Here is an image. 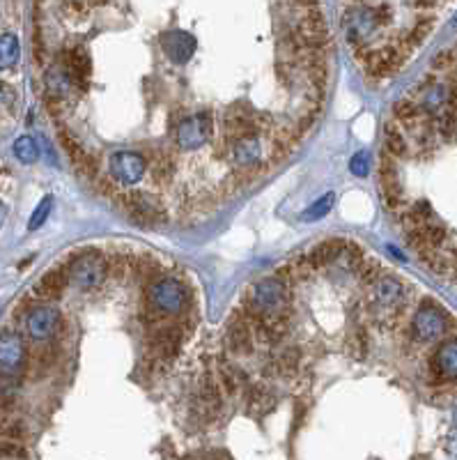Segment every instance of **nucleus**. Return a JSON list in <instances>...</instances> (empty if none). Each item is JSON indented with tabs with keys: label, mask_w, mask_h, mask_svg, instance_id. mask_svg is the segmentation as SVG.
Wrapping results in <instances>:
<instances>
[{
	"label": "nucleus",
	"mask_w": 457,
	"mask_h": 460,
	"mask_svg": "<svg viewBox=\"0 0 457 460\" xmlns=\"http://www.w3.org/2000/svg\"><path fill=\"white\" fill-rule=\"evenodd\" d=\"M120 205L134 216V221L143 223V225H156V223H165L168 219V212H165L163 203L156 196L143 194V191H134V194H125L120 196Z\"/></svg>",
	"instance_id": "nucleus-6"
},
{
	"label": "nucleus",
	"mask_w": 457,
	"mask_h": 460,
	"mask_svg": "<svg viewBox=\"0 0 457 460\" xmlns=\"http://www.w3.org/2000/svg\"><path fill=\"white\" fill-rule=\"evenodd\" d=\"M72 79H69L67 69L63 65H56L51 67L46 72V94L49 97H54L58 101H65L67 92L72 90Z\"/></svg>",
	"instance_id": "nucleus-24"
},
{
	"label": "nucleus",
	"mask_w": 457,
	"mask_h": 460,
	"mask_svg": "<svg viewBox=\"0 0 457 460\" xmlns=\"http://www.w3.org/2000/svg\"><path fill=\"white\" fill-rule=\"evenodd\" d=\"M432 28H434V19H432V16L418 19V21L409 28V32L400 39V51H402V54L409 56V51L418 49V46L427 39V35L432 32Z\"/></svg>",
	"instance_id": "nucleus-25"
},
{
	"label": "nucleus",
	"mask_w": 457,
	"mask_h": 460,
	"mask_svg": "<svg viewBox=\"0 0 457 460\" xmlns=\"http://www.w3.org/2000/svg\"><path fill=\"white\" fill-rule=\"evenodd\" d=\"M453 25H457V19H455V21H453Z\"/></svg>",
	"instance_id": "nucleus-49"
},
{
	"label": "nucleus",
	"mask_w": 457,
	"mask_h": 460,
	"mask_svg": "<svg viewBox=\"0 0 457 460\" xmlns=\"http://www.w3.org/2000/svg\"><path fill=\"white\" fill-rule=\"evenodd\" d=\"M187 306V290L177 279L163 276V279L147 285V309L156 318L177 316Z\"/></svg>",
	"instance_id": "nucleus-4"
},
{
	"label": "nucleus",
	"mask_w": 457,
	"mask_h": 460,
	"mask_svg": "<svg viewBox=\"0 0 457 460\" xmlns=\"http://www.w3.org/2000/svg\"><path fill=\"white\" fill-rule=\"evenodd\" d=\"M384 145H386V154L393 159H400L404 154L409 152V145H407V138H404L402 129L398 125H384Z\"/></svg>",
	"instance_id": "nucleus-28"
},
{
	"label": "nucleus",
	"mask_w": 457,
	"mask_h": 460,
	"mask_svg": "<svg viewBox=\"0 0 457 460\" xmlns=\"http://www.w3.org/2000/svg\"><path fill=\"white\" fill-rule=\"evenodd\" d=\"M65 272H67V279L74 281L81 290H92L106 279L108 258L99 249H83L67 260Z\"/></svg>",
	"instance_id": "nucleus-3"
},
{
	"label": "nucleus",
	"mask_w": 457,
	"mask_h": 460,
	"mask_svg": "<svg viewBox=\"0 0 457 460\" xmlns=\"http://www.w3.org/2000/svg\"><path fill=\"white\" fill-rule=\"evenodd\" d=\"M175 173V163H173V157L165 152H159V157L152 161V175L156 182H168Z\"/></svg>",
	"instance_id": "nucleus-37"
},
{
	"label": "nucleus",
	"mask_w": 457,
	"mask_h": 460,
	"mask_svg": "<svg viewBox=\"0 0 457 460\" xmlns=\"http://www.w3.org/2000/svg\"><path fill=\"white\" fill-rule=\"evenodd\" d=\"M25 435H28V428L21 419H16L12 414H0V440L19 442Z\"/></svg>",
	"instance_id": "nucleus-31"
},
{
	"label": "nucleus",
	"mask_w": 457,
	"mask_h": 460,
	"mask_svg": "<svg viewBox=\"0 0 457 460\" xmlns=\"http://www.w3.org/2000/svg\"><path fill=\"white\" fill-rule=\"evenodd\" d=\"M25 458H28V449L21 442L0 440V460H25Z\"/></svg>",
	"instance_id": "nucleus-39"
},
{
	"label": "nucleus",
	"mask_w": 457,
	"mask_h": 460,
	"mask_svg": "<svg viewBox=\"0 0 457 460\" xmlns=\"http://www.w3.org/2000/svg\"><path fill=\"white\" fill-rule=\"evenodd\" d=\"M232 157H234V161L239 163L242 168L251 170L262 159L260 136H246V138H242V141H237L232 145Z\"/></svg>",
	"instance_id": "nucleus-19"
},
{
	"label": "nucleus",
	"mask_w": 457,
	"mask_h": 460,
	"mask_svg": "<svg viewBox=\"0 0 457 460\" xmlns=\"http://www.w3.org/2000/svg\"><path fill=\"white\" fill-rule=\"evenodd\" d=\"M5 219H7V207H5L3 203H0V228H3Z\"/></svg>",
	"instance_id": "nucleus-47"
},
{
	"label": "nucleus",
	"mask_w": 457,
	"mask_h": 460,
	"mask_svg": "<svg viewBox=\"0 0 457 460\" xmlns=\"http://www.w3.org/2000/svg\"><path fill=\"white\" fill-rule=\"evenodd\" d=\"M446 454L451 456L453 460H457V435H453L451 440L446 442Z\"/></svg>",
	"instance_id": "nucleus-46"
},
{
	"label": "nucleus",
	"mask_w": 457,
	"mask_h": 460,
	"mask_svg": "<svg viewBox=\"0 0 457 460\" xmlns=\"http://www.w3.org/2000/svg\"><path fill=\"white\" fill-rule=\"evenodd\" d=\"M455 65V54L453 51H442V54H437V58L432 60V67L437 72H446V69H451Z\"/></svg>",
	"instance_id": "nucleus-44"
},
{
	"label": "nucleus",
	"mask_w": 457,
	"mask_h": 460,
	"mask_svg": "<svg viewBox=\"0 0 457 460\" xmlns=\"http://www.w3.org/2000/svg\"><path fill=\"white\" fill-rule=\"evenodd\" d=\"M223 405V394H221V385L214 375H205L198 382L196 389V398H193V410L205 421H212L218 414Z\"/></svg>",
	"instance_id": "nucleus-9"
},
{
	"label": "nucleus",
	"mask_w": 457,
	"mask_h": 460,
	"mask_svg": "<svg viewBox=\"0 0 457 460\" xmlns=\"http://www.w3.org/2000/svg\"><path fill=\"white\" fill-rule=\"evenodd\" d=\"M19 56H21L19 37L14 32L0 35V69H12L19 63Z\"/></svg>",
	"instance_id": "nucleus-29"
},
{
	"label": "nucleus",
	"mask_w": 457,
	"mask_h": 460,
	"mask_svg": "<svg viewBox=\"0 0 457 460\" xmlns=\"http://www.w3.org/2000/svg\"><path fill=\"white\" fill-rule=\"evenodd\" d=\"M136 274H138V279L140 281H147V285H152L154 281H159L161 279V267L154 263L152 258H140L138 260V265H136Z\"/></svg>",
	"instance_id": "nucleus-38"
},
{
	"label": "nucleus",
	"mask_w": 457,
	"mask_h": 460,
	"mask_svg": "<svg viewBox=\"0 0 457 460\" xmlns=\"http://www.w3.org/2000/svg\"><path fill=\"white\" fill-rule=\"evenodd\" d=\"M296 39L301 42L303 51H322V46L329 42V25L320 14L318 5L311 7V12H306L296 23Z\"/></svg>",
	"instance_id": "nucleus-7"
},
{
	"label": "nucleus",
	"mask_w": 457,
	"mask_h": 460,
	"mask_svg": "<svg viewBox=\"0 0 457 460\" xmlns=\"http://www.w3.org/2000/svg\"><path fill=\"white\" fill-rule=\"evenodd\" d=\"M225 345L232 354H251L253 352V332L242 313L230 323L225 332Z\"/></svg>",
	"instance_id": "nucleus-17"
},
{
	"label": "nucleus",
	"mask_w": 457,
	"mask_h": 460,
	"mask_svg": "<svg viewBox=\"0 0 457 460\" xmlns=\"http://www.w3.org/2000/svg\"><path fill=\"white\" fill-rule=\"evenodd\" d=\"M407 302V288L400 279L395 276H380L370 285V294H368V306L377 316V325L393 327L398 323L402 313V306Z\"/></svg>",
	"instance_id": "nucleus-1"
},
{
	"label": "nucleus",
	"mask_w": 457,
	"mask_h": 460,
	"mask_svg": "<svg viewBox=\"0 0 457 460\" xmlns=\"http://www.w3.org/2000/svg\"><path fill=\"white\" fill-rule=\"evenodd\" d=\"M393 116L402 127L416 129L418 125H423V111L416 101L411 99H398L393 104Z\"/></svg>",
	"instance_id": "nucleus-26"
},
{
	"label": "nucleus",
	"mask_w": 457,
	"mask_h": 460,
	"mask_svg": "<svg viewBox=\"0 0 457 460\" xmlns=\"http://www.w3.org/2000/svg\"><path fill=\"white\" fill-rule=\"evenodd\" d=\"M448 85H442V83H432L430 88H425L423 92V101H420V111L430 113V116H442L448 106Z\"/></svg>",
	"instance_id": "nucleus-23"
},
{
	"label": "nucleus",
	"mask_w": 457,
	"mask_h": 460,
	"mask_svg": "<svg viewBox=\"0 0 457 460\" xmlns=\"http://www.w3.org/2000/svg\"><path fill=\"white\" fill-rule=\"evenodd\" d=\"M60 145H63V150L67 152V157L72 161H76L85 152V147L81 145V141H78V138L69 132V129H67V132H65V129L60 132Z\"/></svg>",
	"instance_id": "nucleus-41"
},
{
	"label": "nucleus",
	"mask_w": 457,
	"mask_h": 460,
	"mask_svg": "<svg viewBox=\"0 0 457 460\" xmlns=\"http://www.w3.org/2000/svg\"><path fill=\"white\" fill-rule=\"evenodd\" d=\"M74 166L78 168V173H81L85 180H94V178H96V170H99V166H96L94 157H92V154L87 152V150L74 161Z\"/></svg>",
	"instance_id": "nucleus-42"
},
{
	"label": "nucleus",
	"mask_w": 457,
	"mask_h": 460,
	"mask_svg": "<svg viewBox=\"0 0 457 460\" xmlns=\"http://www.w3.org/2000/svg\"><path fill=\"white\" fill-rule=\"evenodd\" d=\"M380 272H382L380 263H375V260H368L365 256L356 263V276H358V281L365 283V285H373L377 279H380V276H382Z\"/></svg>",
	"instance_id": "nucleus-36"
},
{
	"label": "nucleus",
	"mask_w": 457,
	"mask_h": 460,
	"mask_svg": "<svg viewBox=\"0 0 457 460\" xmlns=\"http://www.w3.org/2000/svg\"><path fill=\"white\" fill-rule=\"evenodd\" d=\"M218 373H221V382H223L227 394L237 396V394H239V389L246 385V375L234 366V363H221Z\"/></svg>",
	"instance_id": "nucleus-32"
},
{
	"label": "nucleus",
	"mask_w": 457,
	"mask_h": 460,
	"mask_svg": "<svg viewBox=\"0 0 457 460\" xmlns=\"http://www.w3.org/2000/svg\"><path fill=\"white\" fill-rule=\"evenodd\" d=\"M67 283H69V279H67L65 270H51L42 276L37 285H35V294L42 299H60L67 288Z\"/></svg>",
	"instance_id": "nucleus-22"
},
{
	"label": "nucleus",
	"mask_w": 457,
	"mask_h": 460,
	"mask_svg": "<svg viewBox=\"0 0 457 460\" xmlns=\"http://www.w3.org/2000/svg\"><path fill=\"white\" fill-rule=\"evenodd\" d=\"M14 154L21 163H35L39 159V145L32 136H21L14 143Z\"/></svg>",
	"instance_id": "nucleus-34"
},
{
	"label": "nucleus",
	"mask_w": 457,
	"mask_h": 460,
	"mask_svg": "<svg viewBox=\"0 0 457 460\" xmlns=\"http://www.w3.org/2000/svg\"><path fill=\"white\" fill-rule=\"evenodd\" d=\"M299 366H301V354H299V350L289 348V350H283L274 361H271V368H267V373L269 375L289 378L299 371Z\"/></svg>",
	"instance_id": "nucleus-27"
},
{
	"label": "nucleus",
	"mask_w": 457,
	"mask_h": 460,
	"mask_svg": "<svg viewBox=\"0 0 457 460\" xmlns=\"http://www.w3.org/2000/svg\"><path fill=\"white\" fill-rule=\"evenodd\" d=\"M63 67L67 69L69 79H72L74 85H78L81 90L87 88V81H90V74H92V60L90 54L85 49L76 46L72 51H67L65 60H63Z\"/></svg>",
	"instance_id": "nucleus-14"
},
{
	"label": "nucleus",
	"mask_w": 457,
	"mask_h": 460,
	"mask_svg": "<svg viewBox=\"0 0 457 460\" xmlns=\"http://www.w3.org/2000/svg\"><path fill=\"white\" fill-rule=\"evenodd\" d=\"M411 329H414V336L418 341H434V338L446 334V316L432 302H425L423 306L416 311Z\"/></svg>",
	"instance_id": "nucleus-11"
},
{
	"label": "nucleus",
	"mask_w": 457,
	"mask_h": 460,
	"mask_svg": "<svg viewBox=\"0 0 457 460\" xmlns=\"http://www.w3.org/2000/svg\"><path fill=\"white\" fill-rule=\"evenodd\" d=\"M108 168L113 180L120 182V185H136L145 175V159L138 152L120 150L115 154H111Z\"/></svg>",
	"instance_id": "nucleus-10"
},
{
	"label": "nucleus",
	"mask_w": 457,
	"mask_h": 460,
	"mask_svg": "<svg viewBox=\"0 0 457 460\" xmlns=\"http://www.w3.org/2000/svg\"><path fill=\"white\" fill-rule=\"evenodd\" d=\"M333 201H336V194H324L322 198H318L308 210H306L303 214H301V221H318V219H322L324 214H327L331 207H333Z\"/></svg>",
	"instance_id": "nucleus-35"
},
{
	"label": "nucleus",
	"mask_w": 457,
	"mask_h": 460,
	"mask_svg": "<svg viewBox=\"0 0 457 460\" xmlns=\"http://www.w3.org/2000/svg\"><path fill=\"white\" fill-rule=\"evenodd\" d=\"M180 343H182L180 327H159V329H154L152 336H149V348H152L163 359L177 354Z\"/></svg>",
	"instance_id": "nucleus-18"
},
{
	"label": "nucleus",
	"mask_w": 457,
	"mask_h": 460,
	"mask_svg": "<svg viewBox=\"0 0 457 460\" xmlns=\"http://www.w3.org/2000/svg\"><path fill=\"white\" fill-rule=\"evenodd\" d=\"M407 54H402L400 46H386L382 51H375L370 63H368V74L375 79H384V76L395 74L402 67Z\"/></svg>",
	"instance_id": "nucleus-15"
},
{
	"label": "nucleus",
	"mask_w": 457,
	"mask_h": 460,
	"mask_svg": "<svg viewBox=\"0 0 457 460\" xmlns=\"http://www.w3.org/2000/svg\"><path fill=\"white\" fill-rule=\"evenodd\" d=\"M51 210H54V198H51V196H44V198H42V203L37 205V210H35V212H32V216H30L28 228H30V230H37V228H42L44 221L49 219Z\"/></svg>",
	"instance_id": "nucleus-40"
},
{
	"label": "nucleus",
	"mask_w": 457,
	"mask_h": 460,
	"mask_svg": "<svg viewBox=\"0 0 457 460\" xmlns=\"http://www.w3.org/2000/svg\"><path fill=\"white\" fill-rule=\"evenodd\" d=\"M368 348H370V336H368L365 327H356L354 332L347 336V352L354 359H363L368 354Z\"/></svg>",
	"instance_id": "nucleus-33"
},
{
	"label": "nucleus",
	"mask_w": 457,
	"mask_h": 460,
	"mask_svg": "<svg viewBox=\"0 0 457 460\" xmlns=\"http://www.w3.org/2000/svg\"><path fill=\"white\" fill-rule=\"evenodd\" d=\"M342 25H345V35H347V42L351 46L365 44L368 37L380 28V23H377L370 5L349 7V10L345 12V19H342Z\"/></svg>",
	"instance_id": "nucleus-8"
},
{
	"label": "nucleus",
	"mask_w": 457,
	"mask_h": 460,
	"mask_svg": "<svg viewBox=\"0 0 457 460\" xmlns=\"http://www.w3.org/2000/svg\"><path fill=\"white\" fill-rule=\"evenodd\" d=\"M212 136H214V118L209 111H202V113H196V116L184 118L177 125V134H175L177 145L184 152L198 150V147L205 145Z\"/></svg>",
	"instance_id": "nucleus-5"
},
{
	"label": "nucleus",
	"mask_w": 457,
	"mask_h": 460,
	"mask_svg": "<svg viewBox=\"0 0 457 460\" xmlns=\"http://www.w3.org/2000/svg\"><path fill=\"white\" fill-rule=\"evenodd\" d=\"M432 368L439 378L457 380V338L455 341H446L442 348L437 350L432 359Z\"/></svg>",
	"instance_id": "nucleus-20"
},
{
	"label": "nucleus",
	"mask_w": 457,
	"mask_h": 460,
	"mask_svg": "<svg viewBox=\"0 0 457 460\" xmlns=\"http://www.w3.org/2000/svg\"><path fill=\"white\" fill-rule=\"evenodd\" d=\"M345 251H347V242L345 240H327V242H322V244H318L311 251L308 260H311L313 270H320V267H327V265L333 263V260L345 256Z\"/></svg>",
	"instance_id": "nucleus-21"
},
{
	"label": "nucleus",
	"mask_w": 457,
	"mask_h": 460,
	"mask_svg": "<svg viewBox=\"0 0 457 460\" xmlns=\"http://www.w3.org/2000/svg\"><path fill=\"white\" fill-rule=\"evenodd\" d=\"M453 423H455V428H457V407L453 410Z\"/></svg>",
	"instance_id": "nucleus-48"
},
{
	"label": "nucleus",
	"mask_w": 457,
	"mask_h": 460,
	"mask_svg": "<svg viewBox=\"0 0 457 460\" xmlns=\"http://www.w3.org/2000/svg\"><path fill=\"white\" fill-rule=\"evenodd\" d=\"M349 170H351V175L365 178L368 170H370V154H368V152H356L354 157H351V161H349Z\"/></svg>",
	"instance_id": "nucleus-43"
},
{
	"label": "nucleus",
	"mask_w": 457,
	"mask_h": 460,
	"mask_svg": "<svg viewBox=\"0 0 457 460\" xmlns=\"http://www.w3.org/2000/svg\"><path fill=\"white\" fill-rule=\"evenodd\" d=\"M60 325V311L56 306H37L32 309L28 318H25V329H28L30 338L35 341H49L51 336L58 332Z\"/></svg>",
	"instance_id": "nucleus-12"
},
{
	"label": "nucleus",
	"mask_w": 457,
	"mask_h": 460,
	"mask_svg": "<svg viewBox=\"0 0 457 460\" xmlns=\"http://www.w3.org/2000/svg\"><path fill=\"white\" fill-rule=\"evenodd\" d=\"M25 361V345L23 338L16 332L0 334V366L5 371H19Z\"/></svg>",
	"instance_id": "nucleus-16"
},
{
	"label": "nucleus",
	"mask_w": 457,
	"mask_h": 460,
	"mask_svg": "<svg viewBox=\"0 0 457 460\" xmlns=\"http://www.w3.org/2000/svg\"><path fill=\"white\" fill-rule=\"evenodd\" d=\"M161 49L173 63H187V60L196 54V39L193 35L184 30H170L161 37Z\"/></svg>",
	"instance_id": "nucleus-13"
},
{
	"label": "nucleus",
	"mask_w": 457,
	"mask_h": 460,
	"mask_svg": "<svg viewBox=\"0 0 457 460\" xmlns=\"http://www.w3.org/2000/svg\"><path fill=\"white\" fill-rule=\"evenodd\" d=\"M0 104H5V106L14 104V88H10L7 83H0Z\"/></svg>",
	"instance_id": "nucleus-45"
},
{
	"label": "nucleus",
	"mask_w": 457,
	"mask_h": 460,
	"mask_svg": "<svg viewBox=\"0 0 457 460\" xmlns=\"http://www.w3.org/2000/svg\"><path fill=\"white\" fill-rule=\"evenodd\" d=\"M246 309L262 318H285V311L289 309V285L280 281L278 276L258 281L249 290Z\"/></svg>",
	"instance_id": "nucleus-2"
},
{
	"label": "nucleus",
	"mask_w": 457,
	"mask_h": 460,
	"mask_svg": "<svg viewBox=\"0 0 457 460\" xmlns=\"http://www.w3.org/2000/svg\"><path fill=\"white\" fill-rule=\"evenodd\" d=\"M246 401H249V412L253 414H262V412H267L271 405H274V394L269 392L267 387H262V385H253L249 387V394H246Z\"/></svg>",
	"instance_id": "nucleus-30"
}]
</instances>
